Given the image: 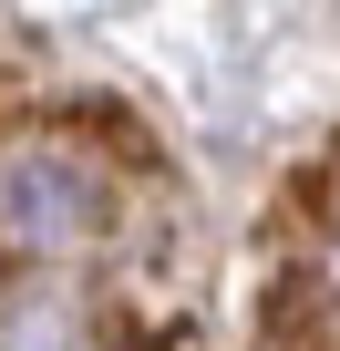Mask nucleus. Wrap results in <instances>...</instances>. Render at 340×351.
Returning <instances> with one entry per match:
<instances>
[{"label": "nucleus", "mask_w": 340, "mask_h": 351, "mask_svg": "<svg viewBox=\"0 0 340 351\" xmlns=\"http://www.w3.org/2000/svg\"><path fill=\"white\" fill-rule=\"evenodd\" d=\"M258 330H268V351H340V289L309 279V269H289V279L268 289Z\"/></svg>", "instance_id": "nucleus-2"}, {"label": "nucleus", "mask_w": 340, "mask_h": 351, "mask_svg": "<svg viewBox=\"0 0 340 351\" xmlns=\"http://www.w3.org/2000/svg\"><path fill=\"white\" fill-rule=\"evenodd\" d=\"M330 186H340V165H330Z\"/></svg>", "instance_id": "nucleus-3"}, {"label": "nucleus", "mask_w": 340, "mask_h": 351, "mask_svg": "<svg viewBox=\"0 0 340 351\" xmlns=\"http://www.w3.org/2000/svg\"><path fill=\"white\" fill-rule=\"evenodd\" d=\"M124 228V186L93 134L73 124H11L0 134V269H52Z\"/></svg>", "instance_id": "nucleus-1"}]
</instances>
